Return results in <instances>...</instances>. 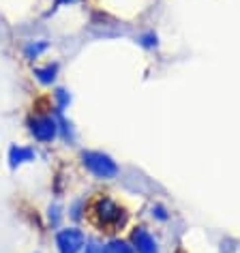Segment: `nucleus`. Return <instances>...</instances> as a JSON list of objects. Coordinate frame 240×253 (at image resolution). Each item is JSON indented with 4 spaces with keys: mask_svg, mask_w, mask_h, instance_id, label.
Returning a JSON list of instances; mask_svg holds the SVG:
<instances>
[{
    "mask_svg": "<svg viewBox=\"0 0 240 253\" xmlns=\"http://www.w3.org/2000/svg\"><path fill=\"white\" fill-rule=\"evenodd\" d=\"M84 219L107 238H116L131 227V211L107 191H99L86 200Z\"/></svg>",
    "mask_w": 240,
    "mask_h": 253,
    "instance_id": "nucleus-1",
    "label": "nucleus"
},
{
    "mask_svg": "<svg viewBox=\"0 0 240 253\" xmlns=\"http://www.w3.org/2000/svg\"><path fill=\"white\" fill-rule=\"evenodd\" d=\"M28 133L39 144H52L60 135V123L56 112H35L28 118Z\"/></svg>",
    "mask_w": 240,
    "mask_h": 253,
    "instance_id": "nucleus-2",
    "label": "nucleus"
},
{
    "mask_svg": "<svg viewBox=\"0 0 240 253\" xmlns=\"http://www.w3.org/2000/svg\"><path fill=\"white\" fill-rule=\"evenodd\" d=\"M80 163L88 174H92L99 180H112L118 174V168L110 157L99 153V150H84L80 155Z\"/></svg>",
    "mask_w": 240,
    "mask_h": 253,
    "instance_id": "nucleus-3",
    "label": "nucleus"
},
{
    "mask_svg": "<svg viewBox=\"0 0 240 253\" xmlns=\"http://www.w3.org/2000/svg\"><path fill=\"white\" fill-rule=\"evenodd\" d=\"M86 232L78 225H67L58 227L54 234V245L56 253H81V249L86 247Z\"/></svg>",
    "mask_w": 240,
    "mask_h": 253,
    "instance_id": "nucleus-4",
    "label": "nucleus"
},
{
    "mask_svg": "<svg viewBox=\"0 0 240 253\" xmlns=\"http://www.w3.org/2000/svg\"><path fill=\"white\" fill-rule=\"evenodd\" d=\"M37 161V150L33 146H22V144H13L9 148V168L17 169L26 163Z\"/></svg>",
    "mask_w": 240,
    "mask_h": 253,
    "instance_id": "nucleus-5",
    "label": "nucleus"
},
{
    "mask_svg": "<svg viewBox=\"0 0 240 253\" xmlns=\"http://www.w3.org/2000/svg\"><path fill=\"white\" fill-rule=\"evenodd\" d=\"M58 71H60V65L58 62H47L43 67H35L33 69V75L37 82H41L43 86H52L56 78H58Z\"/></svg>",
    "mask_w": 240,
    "mask_h": 253,
    "instance_id": "nucleus-6",
    "label": "nucleus"
},
{
    "mask_svg": "<svg viewBox=\"0 0 240 253\" xmlns=\"http://www.w3.org/2000/svg\"><path fill=\"white\" fill-rule=\"evenodd\" d=\"M47 49H49V43L41 39V41H28L26 45H24L22 52H24V58L33 62V60H37V58H41V56L45 54Z\"/></svg>",
    "mask_w": 240,
    "mask_h": 253,
    "instance_id": "nucleus-7",
    "label": "nucleus"
},
{
    "mask_svg": "<svg viewBox=\"0 0 240 253\" xmlns=\"http://www.w3.org/2000/svg\"><path fill=\"white\" fill-rule=\"evenodd\" d=\"M52 97H54V112L56 114H62L69 107V103H71V94H69L65 88H56Z\"/></svg>",
    "mask_w": 240,
    "mask_h": 253,
    "instance_id": "nucleus-8",
    "label": "nucleus"
},
{
    "mask_svg": "<svg viewBox=\"0 0 240 253\" xmlns=\"http://www.w3.org/2000/svg\"><path fill=\"white\" fill-rule=\"evenodd\" d=\"M103 253H131V247L127 245V240H122L120 236L107 238V243L103 245Z\"/></svg>",
    "mask_w": 240,
    "mask_h": 253,
    "instance_id": "nucleus-9",
    "label": "nucleus"
},
{
    "mask_svg": "<svg viewBox=\"0 0 240 253\" xmlns=\"http://www.w3.org/2000/svg\"><path fill=\"white\" fill-rule=\"evenodd\" d=\"M62 217H65V212H62V206L56 204V202H54V204H49V208H47V223L58 230L60 223H62Z\"/></svg>",
    "mask_w": 240,
    "mask_h": 253,
    "instance_id": "nucleus-10",
    "label": "nucleus"
},
{
    "mask_svg": "<svg viewBox=\"0 0 240 253\" xmlns=\"http://www.w3.org/2000/svg\"><path fill=\"white\" fill-rule=\"evenodd\" d=\"M86 214V200H75L71 206H69V219L73 221H81Z\"/></svg>",
    "mask_w": 240,
    "mask_h": 253,
    "instance_id": "nucleus-11",
    "label": "nucleus"
},
{
    "mask_svg": "<svg viewBox=\"0 0 240 253\" xmlns=\"http://www.w3.org/2000/svg\"><path fill=\"white\" fill-rule=\"evenodd\" d=\"M81 253H103V247H101L97 240H90V243H86V247L81 249Z\"/></svg>",
    "mask_w": 240,
    "mask_h": 253,
    "instance_id": "nucleus-12",
    "label": "nucleus"
}]
</instances>
